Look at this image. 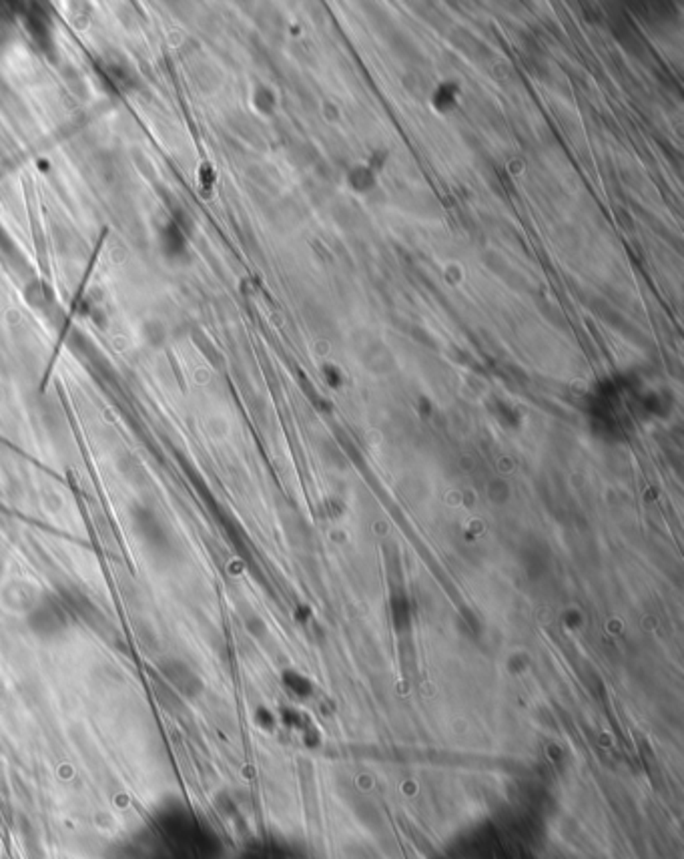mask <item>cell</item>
<instances>
[{"label":"cell","mask_w":684,"mask_h":859,"mask_svg":"<svg viewBox=\"0 0 684 859\" xmlns=\"http://www.w3.org/2000/svg\"><path fill=\"white\" fill-rule=\"evenodd\" d=\"M28 626L39 637L55 639L62 635L68 626V608L61 600L53 599V597L35 599L28 611Z\"/></svg>","instance_id":"1"},{"label":"cell","mask_w":684,"mask_h":859,"mask_svg":"<svg viewBox=\"0 0 684 859\" xmlns=\"http://www.w3.org/2000/svg\"><path fill=\"white\" fill-rule=\"evenodd\" d=\"M133 528L137 530V536L141 542L153 552H157L159 557H167L173 552V536L171 532L163 526L161 518L149 510V508H135L133 510Z\"/></svg>","instance_id":"2"},{"label":"cell","mask_w":684,"mask_h":859,"mask_svg":"<svg viewBox=\"0 0 684 859\" xmlns=\"http://www.w3.org/2000/svg\"><path fill=\"white\" fill-rule=\"evenodd\" d=\"M161 673L185 697H195L201 689V680L183 660L167 659L161 664Z\"/></svg>","instance_id":"3"}]
</instances>
